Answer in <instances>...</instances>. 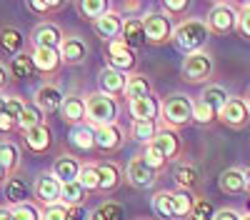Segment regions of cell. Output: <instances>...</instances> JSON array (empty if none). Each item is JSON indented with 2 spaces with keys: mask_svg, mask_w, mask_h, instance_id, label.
Instances as JSON below:
<instances>
[{
  "mask_svg": "<svg viewBox=\"0 0 250 220\" xmlns=\"http://www.w3.org/2000/svg\"><path fill=\"white\" fill-rule=\"evenodd\" d=\"M120 113H123V105L118 98H110L100 90L85 95V123L90 128L115 125L120 120Z\"/></svg>",
  "mask_w": 250,
  "mask_h": 220,
  "instance_id": "obj_1",
  "label": "cell"
},
{
  "mask_svg": "<svg viewBox=\"0 0 250 220\" xmlns=\"http://www.w3.org/2000/svg\"><path fill=\"white\" fill-rule=\"evenodd\" d=\"M208 40H210V30H208L205 20H200V18H185L173 30V45L185 55L205 50Z\"/></svg>",
  "mask_w": 250,
  "mask_h": 220,
  "instance_id": "obj_2",
  "label": "cell"
},
{
  "mask_svg": "<svg viewBox=\"0 0 250 220\" xmlns=\"http://www.w3.org/2000/svg\"><path fill=\"white\" fill-rule=\"evenodd\" d=\"M160 120L163 128L170 130H183L193 125V98L185 93H170L160 103Z\"/></svg>",
  "mask_w": 250,
  "mask_h": 220,
  "instance_id": "obj_3",
  "label": "cell"
},
{
  "mask_svg": "<svg viewBox=\"0 0 250 220\" xmlns=\"http://www.w3.org/2000/svg\"><path fill=\"white\" fill-rule=\"evenodd\" d=\"M215 73V60L208 50H198L183 58L180 63V78L188 85H208Z\"/></svg>",
  "mask_w": 250,
  "mask_h": 220,
  "instance_id": "obj_4",
  "label": "cell"
},
{
  "mask_svg": "<svg viewBox=\"0 0 250 220\" xmlns=\"http://www.w3.org/2000/svg\"><path fill=\"white\" fill-rule=\"evenodd\" d=\"M143 28H145V45L163 48L173 43V20L165 15L163 10H150L143 15Z\"/></svg>",
  "mask_w": 250,
  "mask_h": 220,
  "instance_id": "obj_5",
  "label": "cell"
},
{
  "mask_svg": "<svg viewBox=\"0 0 250 220\" xmlns=\"http://www.w3.org/2000/svg\"><path fill=\"white\" fill-rule=\"evenodd\" d=\"M205 25L210 35L225 38L238 33V8L233 3H213L205 15Z\"/></svg>",
  "mask_w": 250,
  "mask_h": 220,
  "instance_id": "obj_6",
  "label": "cell"
},
{
  "mask_svg": "<svg viewBox=\"0 0 250 220\" xmlns=\"http://www.w3.org/2000/svg\"><path fill=\"white\" fill-rule=\"evenodd\" d=\"M60 190H62V183L50 173V170H43L33 178V203L43 210V208H50V205H58L60 203Z\"/></svg>",
  "mask_w": 250,
  "mask_h": 220,
  "instance_id": "obj_7",
  "label": "cell"
},
{
  "mask_svg": "<svg viewBox=\"0 0 250 220\" xmlns=\"http://www.w3.org/2000/svg\"><path fill=\"white\" fill-rule=\"evenodd\" d=\"M160 180V173H155L148 163L143 160V155L130 158V163L125 165V183L135 190H150Z\"/></svg>",
  "mask_w": 250,
  "mask_h": 220,
  "instance_id": "obj_8",
  "label": "cell"
},
{
  "mask_svg": "<svg viewBox=\"0 0 250 220\" xmlns=\"http://www.w3.org/2000/svg\"><path fill=\"white\" fill-rule=\"evenodd\" d=\"M62 100H65V93H62V88L58 83H50V80H45V83H40L33 93V105L43 113L45 118L53 115V113H60V105Z\"/></svg>",
  "mask_w": 250,
  "mask_h": 220,
  "instance_id": "obj_9",
  "label": "cell"
},
{
  "mask_svg": "<svg viewBox=\"0 0 250 220\" xmlns=\"http://www.w3.org/2000/svg\"><path fill=\"white\" fill-rule=\"evenodd\" d=\"M105 55H108V65L125 73V75H133L138 73V50L128 48L123 43V40H113V43H108L105 48Z\"/></svg>",
  "mask_w": 250,
  "mask_h": 220,
  "instance_id": "obj_10",
  "label": "cell"
},
{
  "mask_svg": "<svg viewBox=\"0 0 250 220\" xmlns=\"http://www.w3.org/2000/svg\"><path fill=\"white\" fill-rule=\"evenodd\" d=\"M93 133H95V150L100 155H115L125 145V140H128V133H125V128L120 123L93 128Z\"/></svg>",
  "mask_w": 250,
  "mask_h": 220,
  "instance_id": "obj_11",
  "label": "cell"
},
{
  "mask_svg": "<svg viewBox=\"0 0 250 220\" xmlns=\"http://www.w3.org/2000/svg\"><path fill=\"white\" fill-rule=\"evenodd\" d=\"M3 198H5V205H23V203H33V180H28L23 175V170L8 175L5 185H3Z\"/></svg>",
  "mask_w": 250,
  "mask_h": 220,
  "instance_id": "obj_12",
  "label": "cell"
},
{
  "mask_svg": "<svg viewBox=\"0 0 250 220\" xmlns=\"http://www.w3.org/2000/svg\"><path fill=\"white\" fill-rule=\"evenodd\" d=\"M95 168H98V195H110L115 193L123 183H125V170L115 163V160H95Z\"/></svg>",
  "mask_w": 250,
  "mask_h": 220,
  "instance_id": "obj_13",
  "label": "cell"
},
{
  "mask_svg": "<svg viewBox=\"0 0 250 220\" xmlns=\"http://www.w3.org/2000/svg\"><path fill=\"white\" fill-rule=\"evenodd\" d=\"M218 120L225 128H230V130H245L250 125V110H248L245 98L230 95V100L225 103V108L218 113Z\"/></svg>",
  "mask_w": 250,
  "mask_h": 220,
  "instance_id": "obj_14",
  "label": "cell"
},
{
  "mask_svg": "<svg viewBox=\"0 0 250 220\" xmlns=\"http://www.w3.org/2000/svg\"><path fill=\"white\" fill-rule=\"evenodd\" d=\"M65 30L53 20H40V23L30 30V45L33 48H50V50H60Z\"/></svg>",
  "mask_w": 250,
  "mask_h": 220,
  "instance_id": "obj_15",
  "label": "cell"
},
{
  "mask_svg": "<svg viewBox=\"0 0 250 220\" xmlns=\"http://www.w3.org/2000/svg\"><path fill=\"white\" fill-rule=\"evenodd\" d=\"M60 58H62V65H83L85 60L90 58V43L83 35H65L62 38V45H60Z\"/></svg>",
  "mask_w": 250,
  "mask_h": 220,
  "instance_id": "obj_16",
  "label": "cell"
},
{
  "mask_svg": "<svg viewBox=\"0 0 250 220\" xmlns=\"http://www.w3.org/2000/svg\"><path fill=\"white\" fill-rule=\"evenodd\" d=\"M168 163L173 165L175 160H180V155H183V138H180V133L178 130H170V128H158V135L153 138V143H150Z\"/></svg>",
  "mask_w": 250,
  "mask_h": 220,
  "instance_id": "obj_17",
  "label": "cell"
},
{
  "mask_svg": "<svg viewBox=\"0 0 250 220\" xmlns=\"http://www.w3.org/2000/svg\"><path fill=\"white\" fill-rule=\"evenodd\" d=\"M170 175L175 180L178 190H188V193H198L200 188V170L195 163H190V160H175V163L170 165Z\"/></svg>",
  "mask_w": 250,
  "mask_h": 220,
  "instance_id": "obj_18",
  "label": "cell"
},
{
  "mask_svg": "<svg viewBox=\"0 0 250 220\" xmlns=\"http://www.w3.org/2000/svg\"><path fill=\"white\" fill-rule=\"evenodd\" d=\"M30 58H33V68L38 75L45 78H55L62 68V58L60 50H50V48H30Z\"/></svg>",
  "mask_w": 250,
  "mask_h": 220,
  "instance_id": "obj_19",
  "label": "cell"
},
{
  "mask_svg": "<svg viewBox=\"0 0 250 220\" xmlns=\"http://www.w3.org/2000/svg\"><path fill=\"white\" fill-rule=\"evenodd\" d=\"M80 168H83V160H80L75 153H60V155L53 158L50 173L60 180L62 185H65V183H73V180H78Z\"/></svg>",
  "mask_w": 250,
  "mask_h": 220,
  "instance_id": "obj_20",
  "label": "cell"
},
{
  "mask_svg": "<svg viewBox=\"0 0 250 220\" xmlns=\"http://www.w3.org/2000/svg\"><path fill=\"white\" fill-rule=\"evenodd\" d=\"M20 135H23V145L33 155H48L50 148H53V130H50L48 123L38 125V128H30V130L20 133Z\"/></svg>",
  "mask_w": 250,
  "mask_h": 220,
  "instance_id": "obj_21",
  "label": "cell"
},
{
  "mask_svg": "<svg viewBox=\"0 0 250 220\" xmlns=\"http://www.w3.org/2000/svg\"><path fill=\"white\" fill-rule=\"evenodd\" d=\"M123 15L118 13V8L113 5V10H108L103 18H98L95 23H90L93 25V33L100 38V40H105V43H113V40H118L120 38V30H123Z\"/></svg>",
  "mask_w": 250,
  "mask_h": 220,
  "instance_id": "obj_22",
  "label": "cell"
},
{
  "mask_svg": "<svg viewBox=\"0 0 250 220\" xmlns=\"http://www.w3.org/2000/svg\"><path fill=\"white\" fill-rule=\"evenodd\" d=\"M125 85H128V75L105 65V68H100L98 73V90L100 93H105L110 98H120L125 95Z\"/></svg>",
  "mask_w": 250,
  "mask_h": 220,
  "instance_id": "obj_23",
  "label": "cell"
},
{
  "mask_svg": "<svg viewBox=\"0 0 250 220\" xmlns=\"http://www.w3.org/2000/svg\"><path fill=\"white\" fill-rule=\"evenodd\" d=\"M0 53L8 58L25 53V33L15 25H3L0 28Z\"/></svg>",
  "mask_w": 250,
  "mask_h": 220,
  "instance_id": "obj_24",
  "label": "cell"
},
{
  "mask_svg": "<svg viewBox=\"0 0 250 220\" xmlns=\"http://www.w3.org/2000/svg\"><path fill=\"white\" fill-rule=\"evenodd\" d=\"M60 118L70 128L85 123V95H65L60 105Z\"/></svg>",
  "mask_w": 250,
  "mask_h": 220,
  "instance_id": "obj_25",
  "label": "cell"
},
{
  "mask_svg": "<svg viewBox=\"0 0 250 220\" xmlns=\"http://www.w3.org/2000/svg\"><path fill=\"white\" fill-rule=\"evenodd\" d=\"M0 165L8 170V175H15L23 170V150L10 138L0 140Z\"/></svg>",
  "mask_w": 250,
  "mask_h": 220,
  "instance_id": "obj_26",
  "label": "cell"
},
{
  "mask_svg": "<svg viewBox=\"0 0 250 220\" xmlns=\"http://www.w3.org/2000/svg\"><path fill=\"white\" fill-rule=\"evenodd\" d=\"M120 40L128 48L138 50L145 45V28H143V18L138 15H130V18H125L123 20V30H120Z\"/></svg>",
  "mask_w": 250,
  "mask_h": 220,
  "instance_id": "obj_27",
  "label": "cell"
},
{
  "mask_svg": "<svg viewBox=\"0 0 250 220\" xmlns=\"http://www.w3.org/2000/svg\"><path fill=\"white\" fill-rule=\"evenodd\" d=\"M218 188L223 195H243L245 193V170L243 168H228L218 178Z\"/></svg>",
  "mask_w": 250,
  "mask_h": 220,
  "instance_id": "obj_28",
  "label": "cell"
},
{
  "mask_svg": "<svg viewBox=\"0 0 250 220\" xmlns=\"http://www.w3.org/2000/svg\"><path fill=\"white\" fill-rule=\"evenodd\" d=\"M68 145L78 153H93L95 150V133L88 123H83V125H75L70 128L68 133Z\"/></svg>",
  "mask_w": 250,
  "mask_h": 220,
  "instance_id": "obj_29",
  "label": "cell"
},
{
  "mask_svg": "<svg viewBox=\"0 0 250 220\" xmlns=\"http://www.w3.org/2000/svg\"><path fill=\"white\" fill-rule=\"evenodd\" d=\"M128 110H130L133 120H158V115H160V100L155 95L140 98V100H130Z\"/></svg>",
  "mask_w": 250,
  "mask_h": 220,
  "instance_id": "obj_30",
  "label": "cell"
},
{
  "mask_svg": "<svg viewBox=\"0 0 250 220\" xmlns=\"http://www.w3.org/2000/svg\"><path fill=\"white\" fill-rule=\"evenodd\" d=\"M148 95H153V80L145 73L128 75V85H125L123 98H128V103H130V100H140V98H148Z\"/></svg>",
  "mask_w": 250,
  "mask_h": 220,
  "instance_id": "obj_31",
  "label": "cell"
},
{
  "mask_svg": "<svg viewBox=\"0 0 250 220\" xmlns=\"http://www.w3.org/2000/svg\"><path fill=\"white\" fill-rule=\"evenodd\" d=\"M88 190L83 188L78 180H73V183H65L60 190V205H65V208H83L88 203Z\"/></svg>",
  "mask_w": 250,
  "mask_h": 220,
  "instance_id": "obj_32",
  "label": "cell"
},
{
  "mask_svg": "<svg viewBox=\"0 0 250 220\" xmlns=\"http://www.w3.org/2000/svg\"><path fill=\"white\" fill-rule=\"evenodd\" d=\"M75 10L80 13L83 20L95 23L98 18H103L108 10H113V3H108V0H80V3H75Z\"/></svg>",
  "mask_w": 250,
  "mask_h": 220,
  "instance_id": "obj_33",
  "label": "cell"
},
{
  "mask_svg": "<svg viewBox=\"0 0 250 220\" xmlns=\"http://www.w3.org/2000/svg\"><path fill=\"white\" fill-rule=\"evenodd\" d=\"M200 100H205V103L210 105L215 113H220L225 108V103L230 100V93H228V88L220 85V83H208L203 88V93H200Z\"/></svg>",
  "mask_w": 250,
  "mask_h": 220,
  "instance_id": "obj_34",
  "label": "cell"
},
{
  "mask_svg": "<svg viewBox=\"0 0 250 220\" xmlns=\"http://www.w3.org/2000/svg\"><path fill=\"white\" fill-rule=\"evenodd\" d=\"M158 120H133L130 123V138L140 145H150L153 138L158 135Z\"/></svg>",
  "mask_w": 250,
  "mask_h": 220,
  "instance_id": "obj_35",
  "label": "cell"
},
{
  "mask_svg": "<svg viewBox=\"0 0 250 220\" xmlns=\"http://www.w3.org/2000/svg\"><path fill=\"white\" fill-rule=\"evenodd\" d=\"M150 208H153V213H155L158 218H163V220H178L175 208H173V195H170V190H158V193H153Z\"/></svg>",
  "mask_w": 250,
  "mask_h": 220,
  "instance_id": "obj_36",
  "label": "cell"
},
{
  "mask_svg": "<svg viewBox=\"0 0 250 220\" xmlns=\"http://www.w3.org/2000/svg\"><path fill=\"white\" fill-rule=\"evenodd\" d=\"M8 70H10V78H13V80H25V78H33V75H38V73H35V68H33V58H30V50H25V53H20V55L10 58Z\"/></svg>",
  "mask_w": 250,
  "mask_h": 220,
  "instance_id": "obj_37",
  "label": "cell"
},
{
  "mask_svg": "<svg viewBox=\"0 0 250 220\" xmlns=\"http://www.w3.org/2000/svg\"><path fill=\"white\" fill-rule=\"evenodd\" d=\"M170 195H173V208H175V215H178V220H185V218H190V213H193V205H195V200H198V195L195 193H188V190H170Z\"/></svg>",
  "mask_w": 250,
  "mask_h": 220,
  "instance_id": "obj_38",
  "label": "cell"
},
{
  "mask_svg": "<svg viewBox=\"0 0 250 220\" xmlns=\"http://www.w3.org/2000/svg\"><path fill=\"white\" fill-rule=\"evenodd\" d=\"M90 220H125V208L118 200H105L90 213Z\"/></svg>",
  "mask_w": 250,
  "mask_h": 220,
  "instance_id": "obj_39",
  "label": "cell"
},
{
  "mask_svg": "<svg viewBox=\"0 0 250 220\" xmlns=\"http://www.w3.org/2000/svg\"><path fill=\"white\" fill-rule=\"evenodd\" d=\"M218 120V113L205 103V100H193V123L200 125V128H208V125H213Z\"/></svg>",
  "mask_w": 250,
  "mask_h": 220,
  "instance_id": "obj_40",
  "label": "cell"
},
{
  "mask_svg": "<svg viewBox=\"0 0 250 220\" xmlns=\"http://www.w3.org/2000/svg\"><path fill=\"white\" fill-rule=\"evenodd\" d=\"M43 123H45V115L40 113L33 103H28L25 110H23V115L18 118V130H20V133H25V130L38 128V125H43Z\"/></svg>",
  "mask_w": 250,
  "mask_h": 220,
  "instance_id": "obj_41",
  "label": "cell"
},
{
  "mask_svg": "<svg viewBox=\"0 0 250 220\" xmlns=\"http://www.w3.org/2000/svg\"><path fill=\"white\" fill-rule=\"evenodd\" d=\"M78 183L88 190V195H93V193H98V168H95V163H83V168H80V175H78Z\"/></svg>",
  "mask_w": 250,
  "mask_h": 220,
  "instance_id": "obj_42",
  "label": "cell"
},
{
  "mask_svg": "<svg viewBox=\"0 0 250 220\" xmlns=\"http://www.w3.org/2000/svg\"><path fill=\"white\" fill-rule=\"evenodd\" d=\"M25 8L30 13H38V15H48V13H60L65 8V3L62 0H28Z\"/></svg>",
  "mask_w": 250,
  "mask_h": 220,
  "instance_id": "obj_43",
  "label": "cell"
},
{
  "mask_svg": "<svg viewBox=\"0 0 250 220\" xmlns=\"http://www.w3.org/2000/svg\"><path fill=\"white\" fill-rule=\"evenodd\" d=\"M140 155H143V160H145V163H148V165H150L155 173H160V175H163L165 170L170 168V163H168V160H165V158H163V155H160V153L153 148V145H145Z\"/></svg>",
  "mask_w": 250,
  "mask_h": 220,
  "instance_id": "obj_44",
  "label": "cell"
},
{
  "mask_svg": "<svg viewBox=\"0 0 250 220\" xmlns=\"http://www.w3.org/2000/svg\"><path fill=\"white\" fill-rule=\"evenodd\" d=\"M215 205H213V200H208V198H198L195 200V205H193V213L188 220H213L215 218Z\"/></svg>",
  "mask_w": 250,
  "mask_h": 220,
  "instance_id": "obj_45",
  "label": "cell"
},
{
  "mask_svg": "<svg viewBox=\"0 0 250 220\" xmlns=\"http://www.w3.org/2000/svg\"><path fill=\"white\" fill-rule=\"evenodd\" d=\"M160 10L168 15L170 20L173 18H180V15H185L188 10H190V0H163Z\"/></svg>",
  "mask_w": 250,
  "mask_h": 220,
  "instance_id": "obj_46",
  "label": "cell"
},
{
  "mask_svg": "<svg viewBox=\"0 0 250 220\" xmlns=\"http://www.w3.org/2000/svg\"><path fill=\"white\" fill-rule=\"evenodd\" d=\"M13 220H40V208L35 203H23V205H13L10 208Z\"/></svg>",
  "mask_w": 250,
  "mask_h": 220,
  "instance_id": "obj_47",
  "label": "cell"
},
{
  "mask_svg": "<svg viewBox=\"0 0 250 220\" xmlns=\"http://www.w3.org/2000/svg\"><path fill=\"white\" fill-rule=\"evenodd\" d=\"M238 33L240 38L250 40V3H243L238 8Z\"/></svg>",
  "mask_w": 250,
  "mask_h": 220,
  "instance_id": "obj_48",
  "label": "cell"
},
{
  "mask_svg": "<svg viewBox=\"0 0 250 220\" xmlns=\"http://www.w3.org/2000/svg\"><path fill=\"white\" fill-rule=\"evenodd\" d=\"M25 105H28L25 98H20V95H8V115L15 120V123H18V118L23 115Z\"/></svg>",
  "mask_w": 250,
  "mask_h": 220,
  "instance_id": "obj_49",
  "label": "cell"
},
{
  "mask_svg": "<svg viewBox=\"0 0 250 220\" xmlns=\"http://www.w3.org/2000/svg\"><path fill=\"white\" fill-rule=\"evenodd\" d=\"M40 220H68V208L65 205H50L40 210Z\"/></svg>",
  "mask_w": 250,
  "mask_h": 220,
  "instance_id": "obj_50",
  "label": "cell"
},
{
  "mask_svg": "<svg viewBox=\"0 0 250 220\" xmlns=\"http://www.w3.org/2000/svg\"><path fill=\"white\" fill-rule=\"evenodd\" d=\"M18 130V123L10 118V115H0V138H5V135H10V133H15Z\"/></svg>",
  "mask_w": 250,
  "mask_h": 220,
  "instance_id": "obj_51",
  "label": "cell"
},
{
  "mask_svg": "<svg viewBox=\"0 0 250 220\" xmlns=\"http://www.w3.org/2000/svg\"><path fill=\"white\" fill-rule=\"evenodd\" d=\"M240 215H243V213H238V210H233V208H220L213 220H240Z\"/></svg>",
  "mask_w": 250,
  "mask_h": 220,
  "instance_id": "obj_52",
  "label": "cell"
},
{
  "mask_svg": "<svg viewBox=\"0 0 250 220\" xmlns=\"http://www.w3.org/2000/svg\"><path fill=\"white\" fill-rule=\"evenodd\" d=\"M10 70H8V63H3V60H0V93H5V88L10 85Z\"/></svg>",
  "mask_w": 250,
  "mask_h": 220,
  "instance_id": "obj_53",
  "label": "cell"
},
{
  "mask_svg": "<svg viewBox=\"0 0 250 220\" xmlns=\"http://www.w3.org/2000/svg\"><path fill=\"white\" fill-rule=\"evenodd\" d=\"M68 220H90V213L83 208H68Z\"/></svg>",
  "mask_w": 250,
  "mask_h": 220,
  "instance_id": "obj_54",
  "label": "cell"
},
{
  "mask_svg": "<svg viewBox=\"0 0 250 220\" xmlns=\"http://www.w3.org/2000/svg\"><path fill=\"white\" fill-rule=\"evenodd\" d=\"M140 8H143V3H120V5H118V13H120V10H128V13H138Z\"/></svg>",
  "mask_w": 250,
  "mask_h": 220,
  "instance_id": "obj_55",
  "label": "cell"
},
{
  "mask_svg": "<svg viewBox=\"0 0 250 220\" xmlns=\"http://www.w3.org/2000/svg\"><path fill=\"white\" fill-rule=\"evenodd\" d=\"M0 115H8V93H0Z\"/></svg>",
  "mask_w": 250,
  "mask_h": 220,
  "instance_id": "obj_56",
  "label": "cell"
},
{
  "mask_svg": "<svg viewBox=\"0 0 250 220\" xmlns=\"http://www.w3.org/2000/svg\"><path fill=\"white\" fill-rule=\"evenodd\" d=\"M0 220H13V218H10V208H8V205H0Z\"/></svg>",
  "mask_w": 250,
  "mask_h": 220,
  "instance_id": "obj_57",
  "label": "cell"
},
{
  "mask_svg": "<svg viewBox=\"0 0 250 220\" xmlns=\"http://www.w3.org/2000/svg\"><path fill=\"white\" fill-rule=\"evenodd\" d=\"M5 180H8V170H5L3 165H0V188L5 185Z\"/></svg>",
  "mask_w": 250,
  "mask_h": 220,
  "instance_id": "obj_58",
  "label": "cell"
},
{
  "mask_svg": "<svg viewBox=\"0 0 250 220\" xmlns=\"http://www.w3.org/2000/svg\"><path fill=\"white\" fill-rule=\"evenodd\" d=\"M245 193L250 195V168H245Z\"/></svg>",
  "mask_w": 250,
  "mask_h": 220,
  "instance_id": "obj_59",
  "label": "cell"
},
{
  "mask_svg": "<svg viewBox=\"0 0 250 220\" xmlns=\"http://www.w3.org/2000/svg\"><path fill=\"white\" fill-rule=\"evenodd\" d=\"M243 98H245V103H248V110H250V88L245 90V95H243Z\"/></svg>",
  "mask_w": 250,
  "mask_h": 220,
  "instance_id": "obj_60",
  "label": "cell"
},
{
  "mask_svg": "<svg viewBox=\"0 0 250 220\" xmlns=\"http://www.w3.org/2000/svg\"><path fill=\"white\" fill-rule=\"evenodd\" d=\"M240 220H250V213H243V215H240Z\"/></svg>",
  "mask_w": 250,
  "mask_h": 220,
  "instance_id": "obj_61",
  "label": "cell"
},
{
  "mask_svg": "<svg viewBox=\"0 0 250 220\" xmlns=\"http://www.w3.org/2000/svg\"><path fill=\"white\" fill-rule=\"evenodd\" d=\"M140 220H148V218H140Z\"/></svg>",
  "mask_w": 250,
  "mask_h": 220,
  "instance_id": "obj_62",
  "label": "cell"
},
{
  "mask_svg": "<svg viewBox=\"0 0 250 220\" xmlns=\"http://www.w3.org/2000/svg\"><path fill=\"white\" fill-rule=\"evenodd\" d=\"M248 208H250V203H248ZM248 213H250V210H248Z\"/></svg>",
  "mask_w": 250,
  "mask_h": 220,
  "instance_id": "obj_63",
  "label": "cell"
}]
</instances>
